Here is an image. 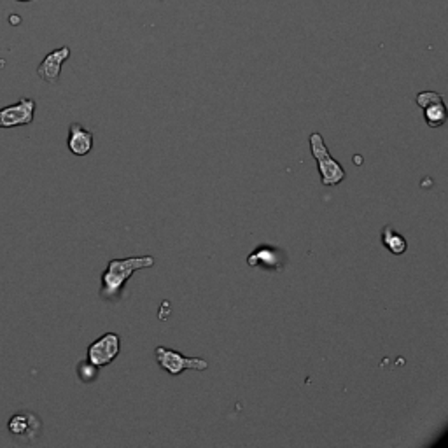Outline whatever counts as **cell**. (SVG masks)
I'll return each instance as SVG.
<instances>
[{"instance_id":"obj_2","label":"cell","mask_w":448,"mask_h":448,"mask_svg":"<svg viewBox=\"0 0 448 448\" xmlns=\"http://www.w3.org/2000/svg\"><path fill=\"white\" fill-rule=\"evenodd\" d=\"M308 142H310L312 156L315 158L317 167H319L320 182H322V186H338L340 182L345 179L347 174L345 170H343L342 165L331 156L322 135H320V133H312Z\"/></svg>"},{"instance_id":"obj_5","label":"cell","mask_w":448,"mask_h":448,"mask_svg":"<svg viewBox=\"0 0 448 448\" xmlns=\"http://www.w3.org/2000/svg\"><path fill=\"white\" fill-rule=\"evenodd\" d=\"M8 431L16 440L32 443L43 433V420H40V417L37 413L29 412V410H22V412H16L9 419Z\"/></svg>"},{"instance_id":"obj_7","label":"cell","mask_w":448,"mask_h":448,"mask_svg":"<svg viewBox=\"0 0 448 448\" xmlns=\"http://www.w3.org/2000/svg\"><path fill=\"white\" fill-rule=\"evenodd\" d=\"M247 264L253 268H263L270 271H282L285 264V254L271 246H260L247 257Z\"/></svg>"},{"instance_id":"obj_8","label":"cell","mask_w":448,"mask_h":448,"mask_svg":"<svg viewBox=\"0 0 448 448\" xmlns=\"http://www.w3.org/2000/svg\"><path fill=\"white\" fill-rule=\"evenodd\" d=\"M68 58H70V47L64 46L51 51L50 54L44 57V60L40 61V65L37 67V75H39L43 81L50 82V84H57L61 74V67H64V64Z\"/></svg>"},{"instance_id":"obj_1","label":"cell","mask_w":448,"mask_h":448,"mask_svg":"<svg viewBox=\"0 0 448 448\" xmlns=\"http://www.w3.org/2000/svg\"><path fill=\"white\" fill-rule=\"evenodd\" d=\"M153 256H132L125 260H110L107 264L105 271L102 275V288H100V296L103 299L114 301L123 294L126 282L130 281L135 271L144 270V268L154 267Z\"/></svg>"},{"instance_id":"obj_12","label":"cell","mask_w":448,"mask_h":448,"mask_svg":"<svg viewBox=\"0 0 448 448\" xmlns=\"http://www.w3.org/2000/svg\"><path fill=\"white\" fill-rule=\"evenodd\" d=\"M100 375V368L95 366L93 363H89L88 359L81 361L77 364V377L79 380L84 382V384H89V382H95Z\"/></svg>"},{"instance_id":"obj_6","label":"cell","mask_w":448,"mask_h":448,"mask_svg":"<svg viewBox=\"0 0 448 448\" xmlns=\"http://www.w3.org/2000/svg\"><path fill=\"white\" fill-rule=\"evenodd\" d=\"M37 103L32 98H22L13 105L0 109V128H16V126L32 125L36 118Z\"/></svg>"},{"instance_id":"obj_10","label":"cell","mask_w":448,"mask_h":448,"mask_svg":"<svg viewBox=\"0 0 448 448\" xmlns=\"http://www.w3.org/2000/svg\"><path fill=\"white\" fill-rule=\"evenodd\" d=\"M382 244H384L385 249L394 254V256H401V254H405L406 251H408V242H406V239L401 233L396 232L391 224H385L384 230H382Z\"/></svg>"},{"instance_id":"obj_4","label":"cell","mask_w":448,"mask_h":448,"mask_svg":"<svg viewBox=\"0 0 448 448\" xmlns=\"http://www.w3.org/2000/svg\"><path fill=\"white\" fill-rule=\"evenodd\" d=\"M121 352V338L116 333L102 334L88 347V361L95 366H109Z\"/></svg>"},{"instance_id":"obj_14","label":"cell","mask_w":448,"mask_h":448,"mask_svg":"<svg viewBox=\"0 0 448 448\" xmlns=\"http://www.w3.org/2000/svg\"><path fill=\"white\" fill-rule=\"evenodd\" d=\"M20 2H27V0H20Z\"/></svg>"},{"instance_id":"obj_3","label":"cell","mask_w":448,"mask_h":448,"mask_svg":"<svg viewBox=\"0 0 448 448\" xmlns=\"http://www.w3.org/2000/svg\"><path fill=\"white\" fill-rule=\"evenodd\" d=\"M154 354H156V363L160 364L161 370H165L172 377H179L186 370H209V363L202 357H186L177 350L165 349V347H158Z\"/></svg>"},{"instance_id":"obj_9","label":"cell","mask_w":448,"mask_h":448,"mask_svg":"<svg viewBox=\"0 0 448 448\" xmlns=\"http://www.w3.org/2000/svg\"><path fill=\"white\" fill-rule=\"evenodd\" d=\"M67 147L75 156H86L93 149V133L79 123H72L68 126Z\"/></svg>"},{"instance_id":"obj_13","label":"cell","mask_w":448,"mask_h":448,"mask_svg":"<svg viewBox=\"0 0 448 448\" xmlns=\"http://www.w3.org/2000/svg\"><path fill=\"white\" fill-rule=\"evenodd\" d=\"M438 100H443V96H441L440 93H436V91H422V93H419V95H417L415 102H417V105L420 107V109H424V107L431 105V103L438 102Z\"/></svg>"},{"instance_id":"obj_11","label":"cell","mask_w":448,"mask_h":448,"mask_svg":"<svg viewBox=\"0 0 448 448\" xmlns=\"http://www.w3.org/2000/svg\"><path fill=\"white\" fill-rule=\"evenodd\" d=\"M422 110L427 126H431V128H440L447 121V107H445L443 100H438V102L424 107Z\"/></svg>"}]
</instances>
